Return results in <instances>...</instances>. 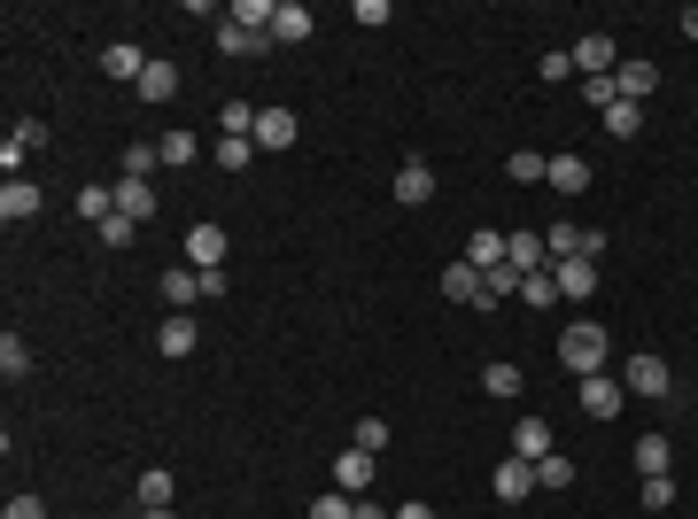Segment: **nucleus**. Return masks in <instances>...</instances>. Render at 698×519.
Wrapping results in <instances>:
<instances>
[{"label":"nucleus","instance_id":"nucleus-1","mask_svg":"<svg viewBox=\"0 0 698 519\" xmlns=\"http://www.w3.org/2000/svg\"><path fill=\"white\" fill-rule=\"evenodd\" d=\"M605 357H614V341H605V326H590V318H574V326L559 333V365H567L574 380H590V373H605Z\"/></svg>","mask_w":698,"mask_h":519},{"label":"nucleus","instance_id":"nucleus-2","mask_svg":"<svg viewBox=\"0 0 698 519\" xmlns=\"http://www.w3.org/2000/svg\"><path fill=\"white\" fill-rule=\"evenodd\" d=\"M621 388H629V396H644V403H660V396L675 388V373H667V357H652V350H637V357L621 365Z\"/></svg>","mask_w":698,"mask_h":519},{"label":"nucleus","instance_id":"nucleus-3","mask_svg":"<svg viewBox=\"0 0 698 519\" xmlns=\"http://www.w3.org/2000/svg\"><path fill=\"white\" fill-rule=\"evenodd\" d=\"M551 287H559V303H590L597 295V264L590 256H551Z\"/></svg>","mask_w":698,"mask_h":519},{"label":"nucleus","instance_id":"nucleus-4","mask_svg":"<svg viewBox=\"0 0 698 519\" xmlns=\"http://www.w3.org/2000/svg\"><path fill=\"white\" fill-rule=\"evenodd\" d=\"M574 396H582V411H590V418H621V403H629V388H621L614 373H590V380H574Z\"/></svg>","mask_w":698,"mask_h":519},{"label":"nucleus","instance_id":"nucleus-5","mask_svg":"<svg viewBox=\"0 0 698 519\" xmlns=\"http://www.w3.org/2000/svg\"><path fill=\"white\" fill-rule=\"evenodd\" d=\"M652 85H660V62H652V55L614 62V94H621V102H637V109H644V102H652Z\"/></svg>","mask_w":698,"mask_h":519},{"label":"nucleus","instance_id":"nucleus-6","mask_svg":"<svg viewBox=\"0 0 698 519\" xmlns=\"http://www.w3.org/2000/svg\"><path fill=\"white\" fill-rule=\"evenodd\" d=\"M295 140H303V117L295 109H256V148H265V155H280Z\"/></svg>","mask_w":698,"mask_h":519},{"label":"nucleus","instance_id":"nucleus-7","mask_svg":"<svg viewBox=\"0 0 698 519\" xmlns=\"http://www.w3.org/2000/svg\"><path fill=\"white\" fill-rule=\"evenodd\" d=\"M225 248H233V240H225V225H210V217H202V225H187V264H195V272H218V264H225Z\"/></svg>","mask_w":698,"mask_h":519},{"label":"nucleus","instance_id":"nucleus-8","mask_svg":"<svg viewBox=\"0 0 698 519\" xmlns=\"http://www.w3.org/2000/svg\"><path fill=\"white\" fill-rule=\"evenodd\" d=\"M373 465H381L373 450H358V443H349V450L334 458V488H341V496H365V488H373Z\"/></svg>","mask_w":698,"mask_h":519},{"label":"nucleus","instance_id":"nucleus-9","mask_svg":"<svg viewBox=\"0 0 698 519\" xmlns=\"http://www.w3.org/2000/svg\"><path fill=\"white\" fill-rule=\"evenodd\" d=\"M504 264L528 280V272H551V248H544V233H504Z\"/></svg>","mask_w":698,"mask_h":519},{"label":"nucleus","instance_id":"nucleus-10","mask_svg":"<svg viewBox=\"0 0 698 519\" xmlns=\"http://www.w3.org/2000/svg\"><path fill=\"white\" fill-rule=\"evenodd\" d=\"M388 194H396V210H427V202H434V170L411 155V163L396 170V187H388Z\"/></svg>","mask_w":698,"mask_h":519},{"label":"nucleus","instance_id":"nucleus-11","mask_svg":"<svg viewBox=\"0 0 698 519\" xmlns=\"http://www.w3.org/2000/svg\"><path fill=\"white\" fill-rule=\"evenodd\" d=\"M195 341H202L195 310H171V318L155 326V350H163V357H195Z\"/></svg>","mask_w":698,"mask_h":519},{"label":"nucleus","instance_id":"nucleus-12","mask_svg":"<svg viewBox=\"0 0 698 519\" xmlns=\"http://www.w3.org/2000/svg\"><path fill=\"white\" fill-rule=\"evenodd\" d=\"M489 488H497L504 504H520V496H536V458H504V465L489 473Z\"/></svg>","mask_w":698,"mask_h":519},{"label":"nucleus","instance_id":"nucleus-13","mask_svg":"<svg viewBox=\"0 0 698 519\" xmlns=\"http://www.w3.org/2000/svg\"><path fill=\"white\" fill-rule=\"evenodd\" d=\"M443 295H451V303H466V310H489V287H481V272L466 264V256L443 272Z\"/></svg>","mask_w":698,"mask_h":519},{"label":"nucleus","instance_id":"nucleus-14","mask_svg":"<svg viewBox=\"0 0 698 519\" xmlns=\"http://www.w3.org/2000/svg\"><path fill=\"white\" fill-rule=\"evenodd\" d=\"M148 62H155V55H140L132 39H109V47H102V70H109V78H125V85H140V78H148Z\"/></svg>","mask_w":698,"mask_h":519},{"label":"nucleus","instance_id":"nucleus-15","mask_svg":"<svg viewBox=\"0 0 698 519\" xmlns=\"http://www.w3.org/2000/svg\"><path fill=\"white\" fill-rule=\"evenodd\" d=\"M318 24H311V9L303 0H280V16H272V47H303Z\"/></svg>","mask_w":698,"mask_h":519},{"label":"nucleus","instance_id":"nucleus-16","mask_svg":"<svg viewBox=\"0 0 698 519\" xmlns=\"http://www.w3.org/2000/svg\"><path fill=\"white\" fill-rule=\"evenodd\" d=\"M574 70H582V78H614V39H605V32L574 39Z\"/></svg>","mask_w":698,"mask_h":519},{"label":"nucleus","instance_id":"nucleus-17","mask_svg":"<svg viewBox=\"0 0 698 519\" xmlns=\"http://www.w3.org/2000/svg\"><path fill=\"white\" fill-rule=\"evenodd\" d=\"M39 140H47V125H39V117H16V125H9V148H0V163H9V179H16V163H24Z\"/></svg>","mask_w":698,"mask_h":519},{"label":"nucleus","instance_id":"nucleus-18","mask_svg":"<svg viewBox=\"0 0 698 519\" xmlns=\"http://www.w3.org/2000/svg\"><path fill=\"white\" fill-rule=\"evenodd\" d=\"M0 217H9V225L39 217V187H32V179H9V187H0Z\"/></svg>","mask_w":698,"mask_h":519},{"label":"nucleus","instance_id":"nucleus-19","mask_svg":"<svg viewBox=\"0 0 698 519\" xmlns=\"http://www.w3.org/2000/svg\"><path fill=\"white\" fill-rule=\"evenodd\" d=\"M512 458H551V418H520L512 426Z\"/></svg>","mask_w":698,"mask_h":519},{"label":"nucleus","instance_id":"nucleus-20","mask_svg":"<svg viewBox=\"0 0 698 519\" xmlns=\"http://www.w3.org/2000/svg\"><path fill=\"white\" fill-rule=\"evenodd\" d=\"M265 47H272V32H248V24H218V55H233V62H241V55H265Z\"/></svg>","mask_w":698,"mask_h":519},{"label":"nucleus","instance_id":"nucleus-21","mask_svg":"<svg viewBox=\"0 0 698 519\" xmlns=\"http://www.w3.org/2000/svg\"><path fill=\"white\" fill-rule=\"evenodd\" d=\"M109 194H117V217H132V225H148V210H155V194H148V179H117Z\"/></svg>","mask_w":698,"mask_h":519},{"label":"nucleus","instance_id":"nucleus-22","mask_svg":"<svg viewBox=\"0 0 698 519\" xmlns=\"http://www.w3.org/2000/svg\"><path fill=\"white\" fill-rule=\"evenodd\" d=\"M544 187H559V194H582V187H590V163H582V155H551Z\"/></svg>","mask_w":698,"mask_h":519},{"label":"nucleus","instance_id":"nucleus-23","mask_svg":"<svg viewBox=\"0 0 698 519\" xmlns=\"http://www.w3.org/2000/svg\"><path fill=\"white\" fill-rule=\"evenodd\" d=\"M466 264H474V272H497V264H504V233H489V225L466 233Z\"/></svg>","mask_w":698,"mask_h":519},{"label":"nucleus","instance_id":"nucleus-24","mask_svg":"<svg viewBox=\"0 0 698 519\" xmlns=\"http://www.w3.org/2000/svg\"><path fill=\"white\" fill-rule=\"evenodd\" d=\"M163 303H171V310H195V303H202V272H195V264H187V272H163Z\"/></svg>","mask_w":698,"mask_h":519},{"label":"nucleus","instance_id":"nucleus-25","mask_svg":"<svg viewBox=\"0 0 698 519\" xmlns=\"http://www.w3.org/2000/svg\"><path fill=\"white\" fill-rule=\"evenodd\" d=\"M171 496H179V481H171L163 465H148L140 473V511H171Z\"/></svg>","mask_w":698,"mask_h":519},{"label":"nucleus","instance_id":"nucleus-26","mask_svg":"<svg viewBox=\"0 0 698 519\" xmlns=\"http://www.w3.org/2000/svg\"><path fill=\"white\" fill-rule=\"evenodd\" d=\"M272 16H280V0H233L225 9V24H248V32H272Z\"/></svg>","mask_w":698,"mask_h":519},{"label":"nucleus","instance_id":"nucleus-27","mask_svg":"<svg viewBox=\"0 0 698 519\" xmlns=\"http://www.w3.org/2000/svg\"><path fill=\"white\" fill-rule=\"evenodd\" d=\"M512 187H544V170H551V155H536V148H512Z\"/></svg>","mask_w":698,"mask_h":519},{"label":"nucleus","instance_id":"nucleus-28","mask_svg":"<svg viewBox=\"0 0 698 519\" xmlns=\"http://www.w3.org/2000/svg\"><path fill=\"white\" fill-rule=\"evenodd\" d=\"M155 170H163V148L155 140H132L125 148V179H155Z\"/></svg>","mask_w":698,"mask_h":519},{"label":"nucleus","instance_id":"nucleus-29","mask_svg":"<svg viewBox=\"0 0 698 519\" xmlns=\"http://www.w3.org/2000/svg\"><path fill=\"white\" fill-rule=\"evenodd\" d=\"M0 373H9V380L32 373V341H24V333H0Z\"/></svg>","mask_w":698,"mask_h":519},{"label":"nucleus","instance_id":"nucleus-30","mask_svg":"<svg viewBox=\"0 0 698 519\" xmlns=\"http://www.w3.org/2000/svg\"><path fill=\"white\" fill-rule=\"evenodd\" d=\"M179 94V70L171 62H148V78H140V102H171Z\"/></svg>","mask_w":698,"mask_h":519},{"label":"nucleus","instance_id":"nucleus-31","mask_svg":"<svg viewBox=\"0 0 698 519\" xmlns=\"http://www.w3.org/2000/svg\"><path fill=\"white\" fill-rule=\"evenodd\" d=\"M536 488L567 496V488H574V458H536Z\"/></svg>","mask_w":698,"mask_h":519},{"label":"nucleus","instance_id":"nucleus-32","mask_svg":"<svg viewBox=\"0 0 698 519\" xmlns=\"http://www.w3.org/2000/svg\"><path fill=\"white\" fill-rule=\"evenodd\" d=\"M605 132H614V140H637V132H644V109H637V102H614V109H605Z\"/></svg>","mask_w":698,"mask_h":519},{"label":"nucleus","instance_id":"nucleus-33","mask_svg":"<svg viewBox=\"0 0 698 519\" xmlns=\"http://www.w3.org/2000/svg\"><path fill=\"white\" fill-rule=\"evenodd\" d=\"M667 458H675V450H667V435H644V443H637V473H644V481H652V473H667Z\"/></svg>","mask_w":698,"mask_h":519},{"label":"nucleus","instance_id":"nucleus-34","mask_svg":"<svg viewBox=\"0 0 698 519\" xmlns=\"http://www.w3.org/2000/svg\"><path fill=\"white\" fill-rule=\"evenodd\" d=\"M520 303H528V310H551V303H559L551 272H528V280H520Z\"/></svg>","mask_w":698,"mask_h":519},{"label":"nucleus","instance_id":"nucleus-35","mask_svg":"<svg viewBox=\"0 0 698 519\" xmlns=\"http://www.w3.org/2000/svg\"><path fill=\"white\" fill-rule=\"evenodd\" d=\"M210 155H218V170H248L256 163V140H218Z\"/></svg>","mask_w":698,"mask_h":519},{"label":"nucleus","instance_id":"nucleus-36","mask_svg":"<svg viewBox=\"0 0 698 519\" xmlns=\"http://www.w3.org/2000/svg\"><path fill=\"white\" fill-rule=\"evenodd\" d=\"M481 388H489V396H520V365H504V357L481 365Z\"/></svg>","mask_w":698,"mask_h":519},{"label":"nucleus","instance_id":"nucleus-37","mask_svg":"<svg viewBox=\"0 0 698 519\" xmlns=\"http://www.w3.org/2000/svg\"><path fill=\"white\" fill-rule=\"evenodd\" d=\"M155 148H163V163H195V155H202V140H195V132H163Z\"/></svg>","mask_w":698,"mask_h":519},{"label":"nucleus","instance_id":"nucleus-38","mask_svg":"<svg viewBox=\"0 0 698 519\" xmlns=\"http://www.w3.org/2000/svg\"><path fill=\"white\" fill-rule=\"evenodd\" d=\"M481 287H489V310H497L504 295H520V272H512V264H497V272H481Z\"/></svg>","mask_w":698,"mask_h":519},{"label":"nucleus","instance_id":"nucleus-39","mask_svg":"<svg viewBox=\"0 0 698 519\" xmlns=\"http://www.w3.org/2000/svg\"><path fill=\"white\" fill-rule=\"evenodd\" d=\"M349 511H358V496H341V488H326V496L311 504V519H349Z\"/></svg>","mask_w":698,"mask_h":519},{"label":"nucleus","instance_id":"nucleus-40","mask_svg":"<svg viewBox=\"0 0 698 519\" xmlns=\"http://www.w3.org/2000/svg\"><path fill=\"white\" fill-rule=\"evenodd\" d=\"M132 233H140V225H132V217H117V210H109V217H102V248H132Z\"/></svg>","mask_w":698,"mask_h":519},{"label":"nucleus","instance_id":"nucleus-41","mask_svg":"<svg viewBox=\"0 0 698 519\" xmlns=\"http://www.w3.org/2000/svg\"><path fill=\"white\" fill-rule=\"evenodd\" d=\"M358 450H373V458L388 450V418H358Z\"/></svg>","mask_w":698,"mask_h":519},{"label":"nucleus","instance_id":"nucleus-42","mask_svg":"<svg viewBox=\"0 0 698 519\" xmlns=\"http://www.w3.org/2000/svg\"><path fill=\"white\" fill-rule=\"evenodd\" d=\"M667 504H675V481L652 473V481H644V511H667Z\"/></svg>","mask_w":698,"mask_h":519},{"label":"nucleus","instance_id":"nucleus-43","mask_svg":"<svg viewBox=\"0 0 698 519\" xmlns=\"http://www.w3.org/2000/svg\"><path fill=\"white\" fill-rule=\"evenodd\" d=\"M582 102H597V109H614L621 94H614V78H582Z\"/></svg>","mask_w":698,"mask_h":519},{"label":"nucleus","instance_id":"nucleus-44","mask_svg":"<svg viewBox=\"0 0 698 519\" xmlns=\"http://www.w3.org/2000/svg\"><path fill=\"white\" fill-rule=\"evenodd\" d=\"M0 519H47V504H39V496H9V511H0Z\"/></svg>","mask_w":698,"mask_h":519},{"label":"nucleus","instance_id":"nucleus-45","mask_svg":"<svg viewBox=\"0 0 698 519\" xmlns=\"http://www.w3.org/2000/svg\"><path fill=\"white\" fill-rule=\"evenodd\" d=\"M396 519H434V504H419V496H404V504H396Z\"/></svg>","mask_w":698,"mask_h":519},{"label":"nucleus","instance_id":"nucleus-46","mask_svg":"<svg viewBox=\"0 0 698 519\" xmlns=\"http://www.w3.org/2000/svg\"><path fill=\"white\" fill-rule=\"evenodd\" d=\"M349 519H388V511H381L373 496H358V511H349Z\"/></svg>","mask_w":698,"mask_h":519},{"label":"nucleus","instance_id":"nucleus-47","mask_svg":"<svg viewBox=\"0 0 698 519\" xmlns=\"http://www.w3.org/2000/svg\"><path fill=\"white\" fill-rule=\"evenodd\" d=\"M683 39H690V47H698V9H683Z\"/></svg>","mask_w":698,"mask_h":519},{"label":"nucleus","instance_id":"nucleus-48","mask_svg":"<svg viewBox=\"0 0 698 519\" xmlns=\"http://www.w3.org/2000/svg\"><path fill=\"white\" fill-rule=\"evenodd\" d=\"M140 519H179V511H140Z\"/></svg>","mask_w":698,"mask_h":519}]
</instances>
